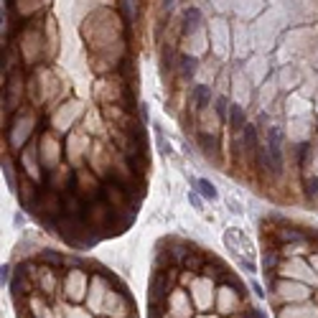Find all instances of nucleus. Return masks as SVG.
I'll return each mask as SVG.
<instances>
[{"instance_id":"a211bd4d","label":"nucleus","mask_w":318,"mask_h":318,"mask_svg":"<svg viewBox=\"0 0 318 318\" xmlns=\"http://www.w3.org/2000/svg\"><path fill=\"white\" fill-rule=\"evenodd\" d=\"M10 270H13L10 265H3V267H0V280H3V285H5V282H10Z\"/></svg>"},{"instance_id":"0eeeda50","label":"nucleus","mask_w":318,"mask_h":318,"mask_svg":"<svg viewBox=\"0 0 318 318\" xmlns=\"http://www.w3.org/2000/svg\"><path fill=\"white\" fill-rule=\"evenodd\" d=\"M184 31L186 33H194L196 28H199V23H201V13H199V8H188L186 13H184Z\"/></svg>"},{"instance_id":"1a4fd4ad","label":"nucleus","mask_w":318,"mask_h":318,"mask_svg":"<svg viewBox=\"0 0 318 318\" xmlns=\"http://www.w3.org/2000/svg\"><path fill=\"white\" fill-rule=\"evenodd\" d=\"M255 161H257V171H260V173L272 171V168H270V155H267V148H257Z\"/></svg>"},{"instance_id":"dca6fc26","label":"nucleus","mask_w":318,"mask_h":318,"mask_svg":"<svg viewBox=\"0 0 318 318\" xmlns=\"http://www.w3.org/2000/svg\"><path fill=\"white\" fill-rule=\"evenodd\" d=\"M217 115L224 120V117H229V107H226V99L224 97H219L217 99Z\"/></svg>"},{"instance_id":"6ab92c4d","label":"nucleus","mask_w":318,"mask_h":318,"mask_svg":"<svg viewBox=\"0 0 318 318\" xmlns=\"http://www.w3.org/2000/svg\"><path fill=\"white\" fill-rule=\"evenodd\" d=\"M188 199H191V204H194V206H196V209H199V206H201V201H199V196H196V194H191V196H188Z\"/></svg>"},{"instance_id":"f257e3e1","label":"nucleus","mask_w":318,"mask_h":318,"mask_svg":"<svg viewBox=\"0 0 318 318\" xmlns=\"http://www.w3.org/2000/svg\"><path fill=\"white\" fill-rule=\"evenodd\" d=\"M33 211H41V217L43 222L46 219H56L59 222L64 214H66V206H64V196L59 194V191H54V188H41V196L36 201V209Z\"/></svg>"},{"instance_id":"4468645a","label":"nucleus","mask_w":318,"mask_h":318,"mask_svg":"<svg viewBox=\"0 0 318 318\" xmlns=\"http://www.w3.org/2000/svg\"><path fill=\"white\" fill-rule=\"evenodd\" d=\"M41 260H43V262H51V265H64V257L56 255V252H49V249H46V252H41Z\"/></svg>"},{"instance_id":"6e6552de","label":"nucleus","mask_w":318,"mask_h":318,"mask_svg":"<svg viewBox=\"0 0 318 318\" xmlns=\"http://www.w3.org/2000/svg\"><path fill=\"white\" fill-rule=\"evenodd\" d=\"M244 145H247V150L249 153H257V130H255V125H247V128H244Z\"/></svg>"},{"instance_id":"ddd939ff","label":"nucleus","mask_w":318,"mask_h":318,"mask_svg":"<svg viewBox=\"0 0 318 318\" xmlns=\"http://www.w3.org/2000/svg\"><path fill=\"white\" fill-rule=\"evenodd\" d=\"M3 176H5V181H8V186L13 188V191H18V188H16L18 184H16V176H13V166H10L8 161L3 163Z\"/></svg>"},{"instance_id":"9d476101","label":"nucleus","mask_w":318,"mask_h":318,"mask_svg":"<svg viewBox=\"0 0 318 318\" xmlns=\"http://www.w3.org/2000/svg\"><path fill=\"white\" fill-rule=\"evenodd\" d=\"M194 99H196V107H199V110L209 107V102H211V92H209V87H196V89H194Z\"/></svg>"},{"instance_id":"39448f33","label":"nucleus","mask_w":318,"mask_h":318,"mask_svg":"<svg viewBox=\"0 0 318 318\" xmlns=\"http://www.w3.org/2000/svg\"><path fill=\"white\" fill-rule=\"evenodd\" d=\"M229 125L234 130H244L247 128V115H244V110L240 105H232L229 107Z\"/></svg>"},{"instance_id":"f3484780","label":"nucleus","mask_w":318,"mask_h":318,"mask_svg":"<svg viewBox=\"0 0 318 318\" xmlns=\"http://www.w3.org/2000/svg\"><path fill=\"white\" fill-rule=\"evenodd\" d=\"M305 191H308L311 196H318V176H313V178L305 181Z\"/></svg>"},{"instance_id":"7ed1b4c3","label":"nucleus","mask_w":318,"mask_h":318,"mask_svg":"<svg viewBox=\"0 0 318 318\" xmlns=\"http://www.w3.org/2000/svg\"><path fill=\"white\" fill-rule=\"evenodd\" d=\"M166 303H173V313L176 316H191V303H188V295L184 293H173V295H168V300Z\"/></svg>"},{"instance_id":"20e7f679","label":"nucleus","mask_w":318,"mask_h":318,"mask_svg":"<svg viewBox=\"0 0 318 318\" xmlns=\"http://www.w3.org/2000/svg\"><path fill=\"white\" fill-rule=\"evenodd\" d=\"M150 295H153V300H158V298H166L168 300V278L166 275H155L153 278Z\"/></svg>"},{"instance_id":"9b49d317","label":"nucleus","mask_w":318,"mask_h":318,"mask_svg":"<svg viewBox=\"0 0 318 318\" xmlns=\"http://www.w3.org/2000/svg\"><path fill=\"white\" fill-rule=\"evenodd\" d=\"M178 64H181V74H184V76H194V72H196V59H194V56L184 54Z\"/></svg>"},{"instance_id":"f8f14e48","label":"nucleus","mask_w":318,"mask_h":318,"mask_svg":"<svg viewBox=\"0 0 318 318\" xmlns=\"http://www.w3.org/2000/svg\"><path fill=\"white\" fill-rule=\"evenodd\" d=\"M199 143H201V148H204V153H217V148H219V143H217V138L214 135H206V132H201L199 135Z\"/></svg>"},{"instance_id":"f03ea898","label":"nucleus","mask_w":318,"mask_h":318,"mask_svg":"<svg viewBox=\"0 0 318 318\" xmlns=\"http://www.w3.org/2000/svg\"><path fill=\"white\" fill-rule=\"evenodd\" d=\"M66 295H69L72 300H82L84 298V290H87V275L82 270H72L69 275H66Z\"/></svg>"},{"instance_id":"423d86ee","label":"nucleus","mask_w":318,"mask_h":318,"mask_svg":"<svg viewBox=\"0 0 318 318\" xmlns=\"http://www.w3.org/2000/svg\"><path fill=\"white\" fill-rule=\"evenodd\" d=\"M191 184H194V186L199 188V194H201L204 199H209V201H214V199L219 196L217 188H214V184H211V181H206V178H194Z\"/></svg>"},{"instance_id":"2eb2a0df","label":"nucleus","mask_w":318,"mask_h":318,"mask_svg":"<svg viewBox=\"0 0 318 318\" xmlns=\"http://www.w3.org/2000/svg\"><path fill=\"white\" fill-rule=\"evenodd\" d=\"M120 13L128 18V23L132 20V13H135V3H120Z\"/></svg>"}]
</instances>
